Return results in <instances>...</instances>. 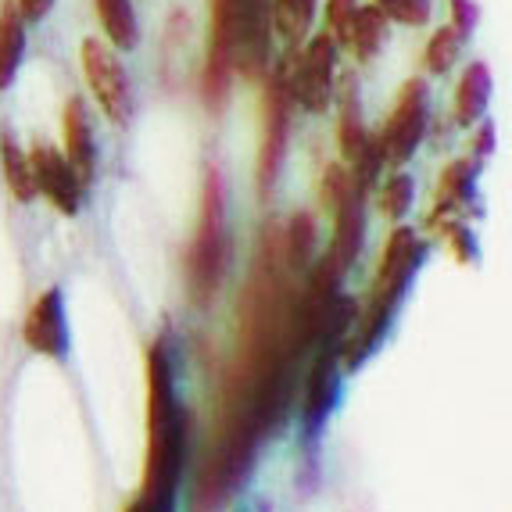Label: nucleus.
I'll return each mask as SVG.
<instances>
[{
    "instance_id": "1",
    "label": "nucleus",
    "mask_w": 512,
    "mask_h": 512,
    "mask_svg": "<svg viewBox=\"0 0 512 512\" xmlns=\"http://www.w3.org/2000/svg\"><path fill=\"white\" fill-rule=\"evenodd\" d=\"M273 0H208V54L201 69V101L226 111L237 76L258 86L273 69Z\"/></svg>"
},
{
    "instance_id": "2",
    "label": "nucleus",
    "mask_w": 512,
    "mask_h": 512,
    "mask_svg": "<svg viewBox=\"0 0 512 512\" xmlns=\"http://www.w3.org/2000/svg\"><path fill=\"white\" fill-rule=\"evenodd\" d=\"M147 452H144V484L140 495L158 502H180V480L187 470L190 416L180 402V376L169 341L147 344Z\"/></svg>"
},
{
    "instance_id": "3",
    "label": "nucleus",
    "mask_w": 512,
    "mask_h": 512,
    "mask_svg": "<svg viewBox=\"0 0 512 512\" xmlns=\"http://www.w3.org/2000/svg\"><path fill=\"white\" fill-rule=\"evenodd\" d=\"M427 258H430V240L419 230H412V226H405V222H394V230L384 240V255H380L376 280L369 287L366 312H359L355 330L341 344V366L348 376L359 373L391 341L394 323L402 316V305L409 301Z\"/></svg>"
},
{
    "instance_id": "4",
    "label": "nucleus",
    "mask_w": 512,
    "mask_h": 512,
    "mask_svg": "<svg viewBox=\"0 0 512 512\" xmlns=\"http://www.w3.org/2000/svg\"><path fill=\"white\" fill-rule=\"evenodd\" d=\"M230 262V233H226V183L219 169L205 172L201 183V212H197L194 237L183 255V283L194 308H208L219 298L222 276Z\"/></svg>"
},
{
    "instance_id": "5",
    "label": "nucleus",
    "mask_w": 512,
    "mask_h": 512,
    "mask_svg": "<svg viewBox=\"0 0 512 512\" xmlns=\"http://www.w3.org/2000/svg\"><path fill=\"white\" fill-rule=\"evenodd\" d=\"M337 54L341 47L330 33H308L301 47H287L280 61H273L276 76L294 108L305 115H326L333 108V86H337Z\"/></svg>"
},
{
    "instance_id": "6",
    "label": "nucleus",
    "mask_w": 512,
    "mask_h": 512,
    "mask_svg": "<svg viewBox=\"0 0 512 512\" xmlns=\"http://www.w3.org/2000/svg\"><path fill=\"white\" fill-rule=\"evenodd\" d=\"M333 111H337V147H341V162L348 165L355 187L369 197V190L384 176V154H380L376 133L369 129L366 111H362V83L355 72L337 76V86H333Z\"/></svg>"
},
{
    "instance_id": "7",
    "label": "nucleus",
    "mask_w": 512,
    "mask_h": 512,
    "mask_svg": "<svg viewBox=\"0 0 512 512\" xmlns=\"http://www.w3.org/2000/svg\"><path fill=\"white\" fill-rule=\"evenodd\" d=\"M430 108H434L430 79L427 76L405 79L387 122L376 129V144H380V154H384V165L402 169V165L412 162V154L423 147V140L430 133Z\"/></svg>"
},
{
    "instance_id": "8",
    "label": "nucleus",
    "mask_w": 512,
    "mask_h": 512,
    "mask_svg": "<svg viewBox=\"0 0 512 512\" xmlns=\"http://www.w3.org/2000/svg\"><path fill=\"white\" fill-rule=\"evenodd\" d=\"M291 126H294V104L283 90V79L276 69L262 79V144H258V162H255V187L258 201L269 205V197L276 194L287 165V147H291Z\"/></svg>"
},
{
    "instance_id": "9",
    "label": "nucleus",
    "mask_w": 512,
    "mask_h": 512,
    "mask_svg": "<svg viewBox=\"0 0 512 512\" xmlns=\"http://www.w3.org/2000/svg\"><path fill=\"white\" fill-rule=\"evenodd\" d=\"M344 373L341 348H319L312 369L305 376V398H301V448L305 455H319L330 419L344 402Z\"/></svg>"
},
{
    "instance_id": "10",
    "label": "nucleus",
    "mask_w": 512,
    "mask_h": 512,
    "mask_svg": "<svg viewBox=\"0 0 512 512\" xmlns=\"http://www.w3.org/2000/svg\"><path fill=\"white\" fill-rule=\"evenodd\" d=\"M79 65H83V79L94 94L97 108L104 111V119L126 126L133 119V108H137V94H133V79L122 65V54L108 40L86 36L79 43Z\"/></svg>"
},
{
    "instance_id": "11",
    "label": "nucleus",
    "mask_w": 512,
    "mask_h": 512,
    "mask_svg": "<svg viewBox=\"0 0 512 512\" xmlns=\"http://www.w3.org/2000/svg\"><path fill=\"white\" fill-rule=\"evenodd\" d=\"M29 151V169H33V187H36V197H43L47 205L54 208L58 215L65 219H76L83 212V201H86V183L79 180V172L72 169V162L61 154L58 144L51 140H33Z\"/></svg>"
},
{
    "instance_id": "12",
    "label": "nucleus",
    "mask_w": 512,
    "mask_h": 512,
    "mask_svg": "<svg viewBox=\"0 0 512 512\" xmlns=\"http://www.w3.org/2000/svg\"><path fill=\"white\" fill-rule=\"evenodd\" d=\"M22 341L33 355H43L51 362H65L72 355V326L61 287H47L29 305L26 319H22Z\"/></svg>"
},
{
    "instance_id": "13",
    "label": "nucleus",
    "mask_w": 512,
    "mask_h": 512,
    "mask_svg": "<svg viewBox=\"0 0 512 512\" xmlns=\"http://www.w3.org/2000/svg\"><path fill=\"white\" fill-rule=\"evenodd\" d=\"M480 172L484 165L473 162V158H452V162L441 169V180H437L434 190V212H430V222L437 219H470V212L480 215Z\"/></svg>"
},
{
    "instance_id": "14",
    "label": "nucleus",
    "mask_w": 512,
    "mask_h": 512,
    "mask_svg": "<svg viewBox=\"0 0 512 512\" xmlns=\"http://www.w3.org/2000/svg\"><path fill=\"white\" fill-rule=\"evenodd\" d=\"M61 154L72 162L79 172V180L86 187H94L97 180V137H94V115L90 104L79 94H72L61 111Z\"/></svg>"
},
{
    "instance_id": "15",
    "label": "nucleus",
    "mask_w": 512,
    "mask_h": 512,
    "mask_svg": "<svg viewBox=\"0 0 512 512\" xmlns=\"http://www.w3.org/2000/svg\"><path fill=\"white\" fill-rule=\"evenodd\" d=\"M333 237H330V251L326 255L333 258L337 269L348 273L351 265L359 262L362 248H366V226H369V215H366V194L355 190V194L344 201V205L333 208Z\"/></svg>"
},
{
    "instance_id": "16",
    "label": "nucleus",
    "mask_w": 512,
    "mask_h": 512,
    "mask_svg": "<svg viewBox=\"0 0 512 512\" xmlns=\"http://www.w3.org/2000/svg\"><path fill=\"white\" fill-rule=\"evenodd\" d=\"M491 90H495L491 69H487L484 61H470L466 72L459 76V86H455V104H452L455 129H473L480 119H487Z\"/></svg>"
},
{
    "instance_id": "17",
    "label": "nucleus",
    "mask_w": 512,
    "mask_h": 512,
    "mask_svg": "<svg viewBox=\"0 0 512 512\" xmlns=\"http://www.w3.org/2000/svg\"><path fill=\"white\" fill-rule=\"evenodd\" d=\"M26 18L18 15L15 0H4L0 4V94L11 90L22 72V61H26V47H29V36H26Z\"/></svg>"
},
{
    "instance_id": "18",
    "label": "nucleus",
    "mask_w": 512,
    "mask_h": 512,
    "mask_svg": "<svg viewBox=\"0 0 512 512\" xmlns=\"http://www.w3.org/2000/svg\"><path fill=\"white\" fill-rule=\"evenodd\" d=\"M280 251L283 262L294 276H301L319 255V222L312 212H294L287 226L280 230Z\"/></svg>"
},
{
    "instance_id": "19",
    "label": "nucleus",
    "mask_w": 512,
    "mask_h": 512,
    "mask_svg": "<svg viewBox=\"0 0 512 512\" xmlns=\"http://www.w3.org/2000/svg\"><path fill=\"white\" fill-rule=\"evenodd\" d=\"M0 180H4V187H8V194L15 197L18 205H29V201H36L33 169H29V151L18 144L15 129H11V126L0 129Z\"/></svg>"
},
{
    "instance_id": "20",
    "label": "nucleus",
    "mask_w": 512,
    "mask_h": 512,
    "mask_svg": "<svg viewBox=\"0 0 512 512\" xmlns=\"http://www.w3.org/2000/svg\"><path fill=\"white\" fill-rule=\"evenodd\" d=\"M97 22L104 29V40L115 47V51H137L140 47V18L133 0H94Z\"/></svg>"
},
{
    "instance_id": "21",
    "label": "nucleus",
    "mask_w": 512,
    "mask_h": 512,
    "mask_svg": "<svg viewBox=\"0 0 512 512\" xmlns=\"http://www.w3.org/2000/svg\"><path fill=\"white\" fill-rule=\"evenodd\" d=\"M387 40H391V18L376 4H359V15H355L348 40V51L355 54V61H362V65L373 61L387 47Z\"/></svg>"
},
{
    "instance_id": "22",
    "label": "nucleus",
    "mask_w": 512,
    "mask_h": 512,
    "mask_svg": "<svg viewBox=\"0 0 512 512\" xmlns=\"http://www.w3.org/2000/svg\"><path fill=\"white\" fill-rule=\"evenodd\" d=\"M319 0H273V29L287 47H301L316 26Z\"/></svg>"
},
{
    "instance_id": "23",
    "label": "nucleus",
    "mask_w": 512,
    "mask_h": 512,
    "mask_svg": "<svg viewBox=\"0 0 512 512\" xmlns=\"http://www.w3.org/2000/svg\"><path fill=\"white\" fill-rule=\"evenodd\" d=\"M430 230L441 237L448 255H452L459 265H480V255H484V251H480V237L470 226V219H459V215H452V219H437V222H430Z\"/></svg>"
},
{
    "instance_id": "24",
    "label": "nucleus",
    "mask_w": 512,
    "mask_h": 512,
    "mask_svg": "<svg viewBox=\"0 0 512 512\" xmlns=\"http://www.w3.org/2000/svg\"><path fill=\"white\" fill-rule=\"evenodd\" d=\"M466 43L470 40H466L452 22L437 29L427 40V47H423V65H427L430 76H448V72L455 69V61L462 58V51H466Z\"/></svg>"
},
{
    "instance_id": "25",
    "label": "nucleus",
    "mask_w": 512,
    "mask_h": 512,
    "mask_svg": "<svg viewBox=\"0 0 512 512\" xmlns=\"http://www.w3.org/2000/svg\"><path fill=\"white\" fill-rule=\"evenodd\" d=\"M376 205H380L384 219L402 222L412 212V205H416V180H412V172L405 169L391 172L384 180V187H380V194H376Z\"/></svg>"
},
{
    "instance_id": "26",
    "label": "nucleus",
    "mask_w": 512,
    "mask_h": 512,
    "mask_svg": "<svg viewBox=\"0 0 512 512\" xmlns=\"http://www.w3.org/2000/svg\"><path fill=\"white\" fill-rule=\"evenodd\" d=\"M355 180H351V172L344 162H330L323 169V180H319V194H323V205L326 212H333L337 205H344L351 194H355Z\"/></svg>"
},
{
    "instance_id": "27",
    "label": "nucleus",
    "mask_w": 512,
    "mask_h": 512,
    "mask_svg": "<svg viewBox=\"0 0 512 512\" xmlns=\"http://www.w3.org/2000/svg\"><path fill=\"white\" fill-rule=\"evenodd\" d=\"M359 4L362 0H326V33H330V40L337 43L341 51H348L351 26H355Z\"/></svg>"
},
{
    "instance_id": "28",
    "label": "nucleus",
    "mask_w": 512,
    "mask_h": 512,
    "mask_svg": "<svg viewBox=\"0 0 512 512\" xmlns=\"http://www.w3.org/2000/svg\"><path fill=\"white\" fill-rule=\"evenodd\" d=\"M376 8L384 11L391 22H398V26H427L430 22V11H434V4L430 0H373Z\"/></svg>"
},
{
    "instance_id": "29",
    "label": "nucleus",
    "mask_w": 512,
    "mask_h": 512,
    "mask_svg": "<svg viewBox=\"0 0 512 512\" xmlns=\"http://www.w3.org/2000/svg\"><path fill=\"white\" fill-rule=\"evenodd\" d=\"M495 147H498V129H495V122L491 119H480L477 126H473V140H470V158L473 162H480L484 165L491 154H495Z\"/></svg>"
},
{
    "instance_id": "30",
    "label": "nucleus",
    "mask_w": 512,
    "mask_h": 512,
    "mask_svg": "<svg viewBox=\"0 0 512 512\" xmlns=\"http://www.w3.org/2000/svg\"><path fill=\"white\" fill-rule=\"evenodd\" d=\"M448 11H452V26L459 29L466 40H473L480 26V8L477 0H448Z\"/></svg>"
},
{
    "instance_id": "31",
    "label": "nucleus",
    "mask_w": 512,
    "mask_h": 512,
    "mask_svg": "<svg viewBox=\"0 0 512 512\" xmlns=\"http://www.w3.org/2000/svg\"><path fill=\"white\" fill-rule=\"evenodd\" d=\"M54 4H58V0H15L18 15L26 18V22H43V18L54 11Z\"/></svg>"
},
{
    "instance_id": "32",
    "label": "nucleus",
    "mask_w": 512,
    "mask_h": 512,
    "mask_svg": "<svg viewBox=\"0 0 512 512\" xmlns=\"http://www.w3.org/2000/svg\"><path fill=\"white\" fill-rule=\"evenodd\" d=\"M122 512H180V502H158V498L137 495Z\"/></svg>"
},
{
    "instance_id": "33",
    "label": "nucleus",
    "mask_w": 512,
    "mask_h": 512,
    "mask_svg": "<svg viewBox=\"0 0 512 512\" xmlns=\"http://www.w3.org/2000/svg\"><path fill=\"white\" fill-rule=\"evenodd\" d=\"M240 512H273V502H269V498H262V495L244 498V505H240Z\"/></svg>"
}]
</instances>
